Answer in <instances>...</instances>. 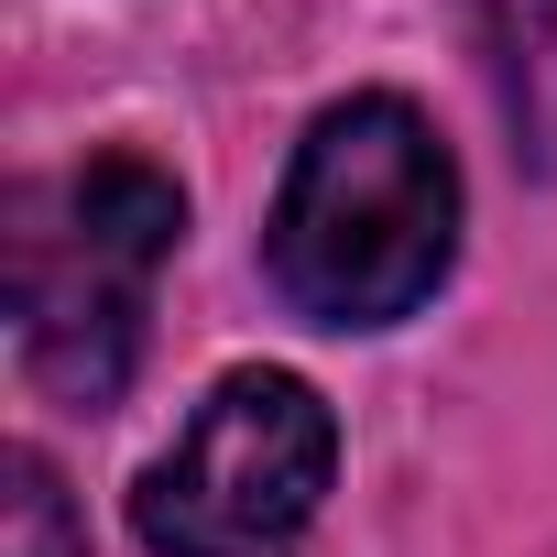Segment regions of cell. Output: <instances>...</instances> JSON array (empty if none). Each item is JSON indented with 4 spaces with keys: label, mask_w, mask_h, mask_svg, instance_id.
<instances>
[{
    "label": "cell",
    "mask_w": 557,
    "mask_h": 557,
    "mask_svg": "<svg viewBox=\"0 0 557 557\" xmlns=\"http://www.w3.org/2000/svg\"><path fill=\"white\" fill-rule=\"evenodd\" d=\"M0 513H12V557H88V513L66 503V470L45 448H12L0 459Z\"/></svg>",
    "instance_id": "277c9868"
},
{
    "label": "cell",
    "mask_w": 557,
    "mask_h": 557,
    "mask_svg": "<svg viewBox=\"0 0 557 557\" xmlns=\"http://www.w3.org/2000/svg\"><path fill=\"white\" fill-rule=\"evenodd\" d=\"M481 23H492V45H503V77H513V99L557 66V0H481Z\"/></svg>",
    "instance_id": "5b68a950"
},
{
    "label": "cell",
    "mask_w": 557,
    "mask_h": 557,
    "mask_svg": "<svg viewBox=\"0 0 557 557\" xmlns=\"http://www.w3.org/2000/svg\"><path fill=\"white\" fill-rule=\"evenodd\" d=\"M175 240H186V186L143 153H99L12 197V339L55 405L77 416L121 405Z\"/></svg>",
    "instance_id": "7a4b0ae2"
},
{
    "label": "cell",
    "mask_w": 557,
    "mask_h": 557,
    "mask_svg": "<svg viewBox=\"0 0 557 557\" xmlns=\"http://www.w3.org/2000/svg\"><path fill=\"white\" fill-rule=\"evenodd\" d=\"M339 481V416L307 372L240 361L143 470L132 524L153 557H296Z\"/></svg>",
    "instance_id": "3957f363"
},
{
    "label": "cell",
    "mask_w": 557,
    "mask_h": 557,
    "mask_svg": "<svg viewBox=\"0 0 557 557\" xmlns=\"http://www.w3.org/2000/svg\"><path fill=\"white\" fill-rule=\"evenodd\" d=\"M459 262V164L437 121L394 88H361L307 121L262 219V273L307 329H394Z\"/></svg>",
    "instance_id": "6da1fadb"
}]
</instances>
